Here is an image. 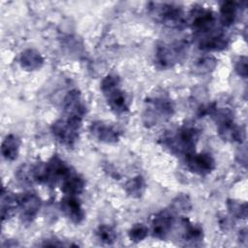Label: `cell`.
<instances>
[{
	"mask_svg": "<svg viewBox=\"0 0 248 248\" xmlns=\"http://www.w3.org/2000/svg\"><path fill=\"white\" fill-rule=\"evenodd\" d=\"M200 130L193 125H184L174 132L166 133L160 140L162 145L176 155L187 156L195 152L200 139Z\"/></svg>",
	"mask_w": 248,
	"mask_h": 248,
	"instance_id": "obj_1",
	"label": "cell"
},
{
	"mask_svg": "<svg viewBox=\"0 0 248 248\" xmlns=\"http://www.w3.org/2000/svg\"><path fill=\"white\" fill-rule=\"evenodd\" d=\"M33 170L35 182L50 187L62 182L72 170L58 155H53L46 163H39L33 166Z\"/></svg>",
	"mask_w": 248,
	"mask_h": 248,
	"instance_id": "obj_2",
	"label": "cell"
},
{
	"mask_svg": "<svg viewBox=\"0 0 248 248\" xmlns=\"http://www.w3.org/2000/svg\"><path fill=\"white\" fill-rule=\"evenodd\" d=\"M148 10L164 25L173 28L182 29L186 26L187 18L181 7L168 3H150Z\"/></svg>",
	"mask_w": 248,
	"mask_h": 248,
	"instance_id": "obj_3",
	"label": "cell"
},
{
	"mask_svg": "<svg viewBox=\"0 0 248 248\" xmlns=\"http://www.w3.org/2000/svg\"><path fill=\"white\" fill-rule=\"evenodd\" d=\"M188 49L189 42L186 40L161 44L156 47L155 62L161 69L171 68L184 58Z\"/></svg>",
	"mask_w": 248,
	"mask_h": 248,
	"instance_id": "obj_4",
	"label": "cell"
},
{
	"mask_svg": "<svg viewBox=\"0 0 248 248\" xmlns=\"http://www.w3.org/2000/svg\"><path fill=\"white\" fill-rule=\"evenodd\" d=\"M173 112L174 106L170 99L166 97H153L145 101L143 122L147 127L154 126L171 117Z\"/></svg>",
	"mask_w": 248,
	"mask_h": 248,
	"instance_id": "obj_5",
	"label": "cell"
},
{
	"mask_svg": "<svg viewBox=\"0 0 248 248\" xmlns=\"http://www.w3.org/2000/svg\"><path fill=\"white\" fill-rule=\"evenodd\" d=\"M81 124L82 120L63 116L52 123L50 131L57 141L67 147H72L78 141Z\"/></svg>",
	"mask_w": 248,
	"mask_h": 248,
	"instance_id": "obj_6",
	"label": "cell"
},
{
	"mask_svg": "<svg viewBox=\"0 0 248 248\" xmlns=\"http://www.w3.org/2000/svg\"><path fill=\"white\" fill-rule=\"evenodd\" d=\"M190 25L199 38L216 29V16L211 10L195 6L190 12Z\"/></svg>",
	"mask_w": 248,
	"mask_h": 248,
	"instance_id": "obj_7",
	"label": "cell"
},
{
	"mask_svg": "<svg viewBox=\"0 0 248 248\" xmlns=\"http://www.w3.org/2000/svg\"><path fill=\"white\" fill-rule=\"evenodd\" d=\"M19 197L18 211L20 214V219L24 224L32 223L41 208L42 200L34 192H26Z\"/></svg>",
	"mask_w": 248,
	"mask_h": 248,
	"instance_id": "obj_8",
	"label": "cell"
},
{
	"mask_svg": "<svg viewBox=\"0 0 248 248\" xmlns=\"http://www.w3.org/2000/svg\"><path fill=\"white\" fill-rule=\"evenodd\" d=\"M86 107L78 90L73 89L67 93L63 100V116L83 120Z\"/></svg>",
	"mask_w": 248,
	"mask_h": 248,
	"instance_id": "obj_9",
	"label": "cell"
},
{
	"mask_svg": "<svg viewBox=\"0 0 248 248\" xmlns=\"http://www.w3.org/2000/svg\"><path fill=\"white\" fill-rule=\"evenodd\" d=\"M185 162L190 171L201 176L209 174L215 169V160L208 153L193 152L185 156Z\"/></svg>",
	"mask_w": 248,
	"mask_h": 248,
	"instance_id": "obj_10",
	"label": "cell"
},
{
	"mask_svg": "<svg viewBox=\"0 0 248 248\" xmlns=\"http://www.w3.org/2000/svg\"><path fill=\"white\" fill-rule=\"evenodd\" d=\"M174 224V215L171 210H161L152 218L151 221V234L158 239H165Z\"/></svg>",
	"mask_w": 248,
	"mask_h": 248,
	"instance_id": "obj_11",
	"label": "cell"
},
{
	"mask_svg": "<svg viewBox=\"0 0 248 248\" xmlns=\"http://www.w3.org/2000/svg\"><path fill=\"white\" fill-rule=\"evenodd\" d=\"M89 130L94 138L106 143H114L119 140L121 136L120 131L116 127L103 121L92 122Z\"/></svg>",
	"mask_w": 248,
	"mask_h": 248,
	"instance_id": "obj_12",
	"label": "cell"
},
{
	"mask_svg": "<svg viewBox=\"0 0 248 248\" xmlns=\"http://www.w3.org/2000/svg\"><path fill=\"white\" fill-rule=\"evenodd\" d=\"M60 208L64 215L75 224H80L85 216L83 207L76 196H66L60 202Z\"/></svg>",
	"mask_w": 248,
	"mask_h": 248,
	"instance_id": "obj_13",
	"label": "cell"
},
{
	"mask_svg": "<svg viewBox=\"0 0 248 248\" xmlns=\"http://www.w3.org/2000/svg\"><path fill=\"white\" fill-rule=\"evenodd\" d=\"M198 39L199 46L203 50L219 51L227 48L229 46L228 37L218 28L206 35L199 37Z\"/></svg>",
	"mask_w": 248,
	"mask_h": 248,
	"instance_id": "obj_14",
	"label": "cell"
},
{
	"mask_svg": "<svg viewBox=\"0 0 248 248\" xmlns=\"http://www.w3.org/2000/svg\"><path fill=\"white\" fill-rule=\"evenodd\" d=\"M103 94L106 97L108 107L114 113L121 114L129 110V102L127 96L120 88V85Z\"/></svg>",
	"mask_w": 248,
	"mask_h": 248,
	"instance_id": "obj_15",
	"label": "cell"
},
{
	"mask_svg": "<svg viewBox=\"0 0 248 248\" xmlns=\"http://www.w3.org/2000/svg\"><path fill=\"white\" fill-rule=\"evenodd\" d=\"M84 189L85 181L83 177L73 170L61 182V190L66 196L77 197L80 195L84 191Z\"/></svg>",
	"mask_w": 248,
	"mask_h": 248,
	"instance_id": "obj_16",
	"label": "cell"
},
{
	"mask_svg": "<svg viewBox=\"0 0 248 248\" xmlns=\"http://www.w3.org/2000/svg\"><path fill=\"white\" fill-rule=\"evenodd\" d=\"M19 204V197L6 191L5 188L2 189L1 192V216L2 220H8L14 216V214L18 210Z\"/></svg>",
	"mask_w": 248,
	"mask_h": 248,
	"instance_id": "obj_17",
	"label": "cell"
},
{
	"mask_svg": "<svg viewBox=\"0 0 248 248\" xmlns=\"http://www.w3.org/2000/svg\"><path fill=\"white\" fill-rule=\"evenodd\" d=\"M44 61L45 60L42 54L34 48L25 49L20 54V58H19L20 66L25 71L39 70L43 66Z\"/></svg>",
	"mask_w": 248,
	"mask_h": 248,
	"instance_id": "obj_18",
	"label": "cell"
},
{
	"mask_svg": "<svg viewBox=\"0 0 248 248\" xmlns=\"http://www.w3.org/2000/svg\"><path fill=\"white\" fill-rule=\"evenodd\" d=\"M182 225L184 228L183 231V241L191 245H197L199 242L203 239V231L200 225L191 223L188 219L182 220Z\"/></svg>",
	"mask_w": 248,
	"mask_h": 248,
	"instance_id": "obj_19",
	"label": "cell"
},
{
	"mask_svg": "<svg viewBox=\"0 0 248 248\" xmlns=\"http://www.w3.org/2000/svg\"><path fill=\"white\" fill-rule=\"evenodd\" d=\"M19 146H20L19 139L16 136L10 134L4 139L2 142L1 153L6 160L15 161L18 156Z\"/></svg>",
	"mask_w": 248,
	"mask_h": 248,
	"instance_id": "obj_20",
	"label": "cell"
},
{
	"mask_svg": "<svg viewBox=\"0 0 248 248\" xmlns=\"http://www.w3.org/2000/svg\"><path fill=\"white\" fill-rule=\"evenodd\" d=\"M238 6L233 1H224L220 6V21L223 26L232 25L237 17Z\"/></svg>",
	"mask_w": 248,
	"mask_h": 248,
	"instance_id": "obj_21",
	"label": "cell"
},
{
	"mask_svg": "<svg viewBox=\"0 0 248 248\" xmlns=\"http://www.w3.org/2000/svg\"><path fill=\"white\" fill-rule=\"evenodd\" d=\"M146 183L141 175H137L128 180L124 186L126 193L132 198H140L144 193Z\"/></svg>",
	"mask_w": 248,
	"mask_h": 248,
	"instance_id": "obj_22",
	"label": "cell"
},
{
	"mask_svg": "<svg viewBox=\"0 0 248 248\" xmlns=\"http://www.w3.org/2000/svg\"><path fill=\"white\" fill-rule=\"evenodd\" d=\"M96 236L98 240L104 244H113L116 241L117 233L113 227L109 225H100L96 230Z\"/></svg>",
	"mask_w": 248,
	"mask_h": 248,
	"instance_id": "obj_23",
	"label": "cell"
},
{
	"mask_svg": "<svg viewBox=\"0 0 248 248\" xmlns=\"http://www.w3.org/2000/svg\"><path fill=\"white\" fill-rule=\"evenodd\" d=\"M227 207L232 216L235 218L245 219L247 217V204L246 202H239L234 200H229L227 202Z\"/></svg>",
	"mask_w": 248,
	"mask_h": 248,
	"instance_id": "obj_24",
	"label": "cell"
},
{
	"mask_svg": "<svg viewBox=\"0 0 248 248\" xmlns=\"http://www.w3.org/2000/svg\"><path fill=\"white\" fill-rule=\"evenodd\" d=\"M192 207L191 201L187 195H179L177 196L171 202L170 209L173 212H178V213H185L188 212Z\"/></svg>",
	"mask_w": 248,
	"mask_h": 248,
	"instance_id": "obj_25",
	"label": "cell"
},
{
	"mask_svg": "<svg viewBox=\"0 0 248 248\" xmlns=\"http://www.w3.org/2000/svg\"><path fill=\"white\" fill-rule=\"evenodd\" d=\"M147 234H148V228L141 223L135 224L128 232V236L130 240L135 243L142 241L147 236Z\"/></svg>",
	"mask_w": 248,
	"mask_h": 248,
	"instance_id": "obj_26",
	"label": "cell"
},
{
	"mask_svg": "<svg viewBox=\"0 0 248 248\" xmlns=\"http://www.w3.org/2000/svg\"><path fill=\"white\" fill-rule=\"evenodd\" d=\"M16 177H17V180L22 184L34 183L35 180H34L33 166H30V165L20 166L16 171Z\"/></svg>",
	"mask_w": 248,
	"mask_h": 248,
	"instance_id": "obj_27",
	"label": "cell"
},
{
	"mask_svg": "<svg viewBox=\"0 0 248 248\" xmlns=\"http://www.w3.org/2000/svg\"><path fill=\"white\" fill-rule=\"evenodd\" d=\"M217 65V61L212 56H204L196 61L195 68L200 73H208L212 71Z\"/></svg>",
	"mask_w": 248,
	"mask_h": 248,
	"instance_id": "obj_28",
	"label": "cell"
},
{
	"mask_svg": "<svg viewBox=\"0 0 248 248\" xmlns=\"http://www.w3.org/2000/svg\"><path fill=\"white\" fill-rule=\"evenodd\" d=\"M119 85H120V79L117 76L108 75L101 81V90L103 93H106Z\"/></svg>",
	"mask_w": 248,
	"mask_h": 248,
	"instance_id": "obj_29",
	"label": "cell"
},
{
	"mask_svg": "<svg viewBox=\"0 0 248 248\" xmlns=\"http://www.w3.org/2000/svg\"><path fill=\"white\" fill-rule=\"evenodd\" d=\"M234 70L236 72V74L243 78H247V57L246 56H240L235 65H234Z\"/></svg>",
	"mask_w": 248,
	"mask_h": 248,
	"instance_id": "obj_30",
	"label": "cell"
},
{
	"mask_svg": "<svg viewBox=\"0 0 248 248\" xmlns=\"http://www.w3.org/2000/svg\"><path fill=\"white\" fill-rule=\"evenodd\" d=\"M219 225L224 231H227L232 228V220L227 216H223L221 219H219Z\"/></svg>",
	"mask_w": 248,
	"mask_h": 248,
	"instance_id": "obj_31",
	"label": "cell"
},
{
	"mask_svg": "<svg viewBox=\"0 0 248 248\" xmlns=\"http://www.w3.org/2000/svg\"><path fill=\"white\" fill-rule=\"evenodd\" d=\"M239 240L244 241L245 243L247 242V231H246V229H243L242 231L239 232Z\"/></svg>",
	"mask_w": 248,
	"mask_h": 248,
	"instance_id": "obj_32",
	"label": "cell"
}]
</instances>
